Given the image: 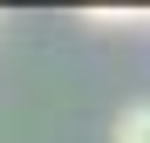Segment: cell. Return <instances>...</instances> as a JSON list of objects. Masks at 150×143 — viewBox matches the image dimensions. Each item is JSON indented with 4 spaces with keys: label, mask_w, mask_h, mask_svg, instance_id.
Wrapping results in <instances>:
<instances>
[{
    "label": "cell",
    "mask_w": 150,
    "mask_h": 143,
    "mask_svg": "<svg viewBox=\"0 0 150 143\" xmlns=\"http://www.w3.org/2000/svg\"><path fill=\"white\" fill-rule=\"evenodd\" d=\"M82 20H89V27H137V20H150V14H116V7H89Z\"/></svg>",
    "instance_id": "cell-2"
},
{
    "label": "cell",
    "mask_w": 150,
    "mask_h": 143,
    "mask_svg": "<svg viewBox=\"0 0 150 143\" xmlns=\"http://www.w3.org/2000/svg\"><path fill=\"white\" fill-rule=\"evenodd\" d=\"M116 143H150V102H137V109L116 116Z\"/></svg>",
    "instance_id": "cell-1"
}]
</instances>
